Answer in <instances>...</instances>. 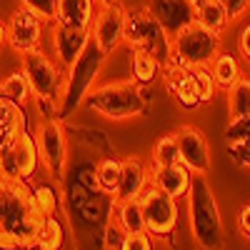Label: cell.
<instances>
[{
	"label": "cell",
	"instance_id": "cell-6",
	"mask_svg": "<svg viewBox=\"0 0 250 250\" xmlns=\"http://www.w3.org/2000/svg\"><path fill=\"white\" fill-rule=\"evenodd\" d=\"M33 135L40 155V170H45L53 183H62L70 163V145L62 123L58 118H40Z\"/></svg>",
	"mask_w": 250,
	"mask_h": 250
},
{
	"label": "cell",
	"instance_id": "cell-19",
	"mask_svg": "<svg viewBox=\"0 0 250 250\" xmlns=\"http://www.w3.org/2000/svg\"><path fill=\"white\" fill-rule=\"evenodd\" d=\"M23 130H28L25 110L18 103L0 95V158H3V153L18 140V135Z\"/></svg>",
	"mask_w": 250,
	"mask_h": 250
},
{
	"label": "cell",
	"instance_id": "cell-40",
	"mask_svg": "<svg viewBox=\"0 0 250 250\" xmlns=\"http://www.w3.org/2000/svg\"><path fill=\"white\" fill-rule=\"evenodd\" d=\"M95 3V8H108V5H115L118 0H93Z\"/></svg>",
	"mask_w": 250,
	"mask_h": 250
},
{
	"label": "cell",
	"instance_id": "cell-28",
	"mask_svg": "<svg viewBox=\"0 0 250 250\" xmlns=\"http://www.w3.org/2000/svg\"><path fill=\"white\" fill-rule=\"evenodd\" d=\"M0 95L18 103L20 108L28 105V103L33 100V93H30V85H28L23 70H15V73H10V75H5L3 80H0Z\"/></svg>",
	"mask_w": 250,
	"mask_h": 250
},
{
	"label": "cell",
	"instance_id": "cell-16",
	"mask_svg": "<svg viewBox=\"0 0 250 250\" xmlns=\"http://www.w3.org/2000/svg\"><path fill=\"white\" fill-rule=\"evenodd\" d=\"M145 8L153 13V18L170 38L195 20V5L190 0H148Z\"/></svg>",
	"mask_w": 250,
	"mask_h": 250
},
{
	"label": "cell",
	"instance_id": "cell-20",
	"mask_svg": "<svg viewBox=\"0 0 250 250\" xmlns=\"http://www.w3.org/2000/svg\"><path fill=\"white\" fill-rule=\"evenodd\" d=\"M95 10L93 0H55V23L90 30Z\"/></svg>",
	"mask_w": 250,
	"mask_h": 250
},
{
	"label": "cell",
	"instance_id": "cell-31",
	"mask_svg": "<svg viewBox=\"0 0 250 250\" xmlns=\"http://www.w3.org/2000/svg\"><path fill=\"white\" fill-rule=\"evenodd\" d=\"M193 78H195V85H198V93H200V100L203 103H210L215 98V80H213V73H210V65H195L193 68Z\"/></svg>",
	"mask_w": 250,
	"mask_h": 250
},
{
	"label": "cell",
	"instance_id": "cell-14",
	"mask_svg": "<svg viewBox=\"0 0 250 250\" xmlns=\"http://www.w3.org/2000/svg\"><path fill=\"white\" fill-rule=\"evenodd\" d=\"M48 35H50L53 58L62 70H68L78 60V55L85 50V45L90 43V30L62 25V23H55V20L48 25Z\"/></svg>",
	"mask_w": 250,
	"mask_h": 250
},
{
	"label": "cell",
	"instance_id": "cell-12",
	"mask_svg": "<svg viewBox=\"0 0 250 250\" xmlns=\"http://www.w3.org/2000/svg\"><path fill=\"white\" fill-rule=\"evenodd\" d=\"M90 40L108 55L125 43V8L120 3L95 10L90 23Z\"/></svg>",
	"mask_w": 250,
	"mask_h": 250
},
{
	"label": "cell",
	"instance_id": "cell-24",
	"mask_svg": "<svg viewBox=\"0 0 250 250\" xmlns=\"http://www.w3.org/2000/svg\"><path fill=\"white\" fill-rule=\"evenodd\" d=\"M225 98H228V115H230V120H240L250 115V78L243 73L225 90Z\"/></svg>",
	"mask_w": 250,
	"mask_h": 250
},
{
	"label": "cell",
	"instance_id": "cell-8",
	"mask_svg": "<svg viewBox=\"0 0 250 250\" xmlns=\"http://www.w3.org/2000/svg\"><path fill=\"white\" fill-rule=\"evenodd\" d=\"M125 43L130 45V50L155 55L160 62L170 60V35L163 30L148 8L125 10Z\"/></svg>",
	"mask_w": 250,
	"mask_h": 250
},
{
	"label": "cell",
	"instance_id": "cell-35",
	"mask_svg": "<svg viewBox=\"0 0 250 250\" xmlns=\"http://www.w3.org/2000/svg\"><path fill=\"white\" fill-rule=\"evenodd\" d=\"M228 145V153H230V158L243 165V168H250V138L245 140H235V143H225Z\"/></svg>",
	"mask_w": 250,
	"mask_h": 250
},
{
	"label": "cell",
	"instance_id": "cell-30",
	"mask_svg": "<svg viewBox=\"0 0 250 250\" xmlns=\"http://www.w3.org/2000/svg\"><path fill=\"white\" fill-rule=\"evenodd\" d=\"M173 163H180L175 130L160 135L153 145V153H150V165H173Z\"/></svg>",
	"mask_w": 250,
	"mask_h": 250
},
{
	"label": "cell",
	"instance_id": "cell-10",
	"mask_svg": "<svg viewBox=\"0 0 250 250\" xmlns=\"http://www.w3.org/2000/svg\"><path fill=\"white\" fill-rule=\"evenodd\" d=\"M48 25H50L48 20H43L40 15L18 5L5 23V40L18 55L40 50L43 48V38L48 33Z\"/></svg>",
	"mask_w": 250,
	"mask_h": 250
},
{
	"label": "cell",
	"instance_id": "cell-37",
	"mask_svg": "<svg viewBox=\"0 0 250 250\" xmlns=\"http://www.w3.org/2000/svg\"><path fill=\"white\" fill-rule=\"evenodd\" d=\"M238 53H240V58L245 60V62H250V23L240 30V35H238Z\"/></svg>",
	"mask_w": 250,
	"mask_h": 250
},
{
	"label": "cell",
	"instance_id": "cell-41",
	"mask_svg": "<svg viewBox=\"0 0 250 250\" xmlns=\"http://www.w3.org/2000/svg\"><path fill=\"white\" fill-rule=\"evenodd\" d=\"M190 3H193V5H198V3H203V0H190Z\"/></svg>",
	"mask_w": 250,
	"mask_h": 250
},
{
	"label": "cell",
	"instance_id": "cell-39",
	"mask_svg": "<svg viewBox=\"0 0 250 250\" xmlns=\"http://www.w3.org/2000/svg\"><path fill=\"white\" fill-rule=\"evenodd\" d=\"M8 45V40H5V25L0 23V53H3V48Z\"/></svg>",
	"mask_w": 250,
	"mask_h": 250
},
{
	"label": "cell",
	"instance_id": "cell-23",
	"mask_svg": "<svg viewBox=\"0 0 250 250\" xmlns=\"http://www.w3.org/2000/svg\"><path fill=\"white\" fill-rule=\"evenodd\" d=\"M210 73H213V80H215V88L218 90H228L233 83L243 75V65H240V58L235 53H218L210 62Z\"/></svg>",
	"mask_w": 250,
	"mask_h": 250
},
{
	"label": "cell",
	"instance_id": "cell-3",
	"mask_svg": "<svg viewBox=\"0 0 250 250\" xmlns=\"http://www.w3.org/2000/svg\"><path fill=\"white\" fill-rule=\"evenodd\" d=\"M105 60H108V53L100 50L90 40L85 45V50L78 55V60L65 70L60 95L55 100V118L58 120H65L78 108H83L88 93L95 88V80L100 78V70L105 65Z\"/></svg>",
	"mask_w": 250,
	"mask_h": 250
},
{
	"label": "cell",
	"instance_id": "cell-5",
	"mask_svg": "<svg viewBox=\"0 0 250 250\" xmlns=\"http://www.w3.org/2000/svg\"><path fill=\"white\" fill-rule=\"evenodd\" d=\"M20 70H23L38 105L45 110L43 118H55V100L60 95L65 70L55 62V58L43 53V48L20 55Z\"/></svg>",
	"mask_w": 250,
	"mask_h": 250
},
{
	"label": "cell",
	"instance_id": "cell-1",
	"mask_svg": "<svg viewBox=\"0 0 250 250\" xmlns=\"http://www.w3.org/2000/svg\"><path fill=\"white\" fill-rule=\"evenodd\" d=\"M45 215L33 200V188L0 168V250H35Z\"/></svg>",
	"mask_w": 250,
	"mask_h": 250
},
{
	"label": "cell",
	"instance_id": "cell-18",
	"mask_svg": "<svg viewBox=\"0 0 250 250\" xmlns=\"http://www.w3.org/2000/svg\"><path fill=\"white\" fill-rule=\"evenodd\" d=\"M150 183L163 190L165 195H170L173 200H185L188 190L193 185V173L185 168L183 163L173 165H150Z\"/></svg>",
	"mask_w": 250,
	"mask_h": 250
},
{
	"label": "cell",
	"instance_id": "cell-33",
	"mask_svg": "<svg viewBox=\"0 0 250 250\" xmlns=\"http://www.w3.org/2000/svg\"><path fill=\"white\" fill-rule=\"evenodd\" d=\"M125 233H123V228L118 225V220L110 215V220L105 223V228H103V245H105V250H118L120 243H123Z\"/></svg>",
	"mask_w": 250,
	"mask_h": 250
},
{
	"label": "cell",
	"instance_id": "cell-22",
	"mask_svg": "<svg viewBox=\"0 0 250 250\" xmlns=\"http://www.w3.org/2000/svg\"><path fill=\"white\" fill-rule=\"evenodd\" d=\"M163 73V62L145 53V50H133L130 53V80L135 83V85L140 88H148L150 83H155Z\"/></svg>",
	"mask_w": 250,
	"mask_h": 250
},
{
	"label": "cell",
	"instance_id": "cell-13",
	"mask_svg": "<svg viewBox=\"0 0 250 250\" xmlns=\"http://www.w3.org/2000/svg\"><path fill=\"white\" fill-rule=\"evenodd\" d=\"M178 138V158L193 175L210 173V145L200 128L195 125H180L175 130Z\"/></svg>",
	"mask_w": 250,
	"mask_h": 250
},
{
	"label": "cell",
	"instance_id": "cell-38",
	"mask_svg": "<svg viewBox=\"0 0 250 250\" xmlns=\"http://www.w3.org/2000/svg\"><path fill=\"white\" fill-rule=\"evenodd\" d=\"M238 230L243 238L250 240V203L240 208V215H238Z\"/></svg>",
	"mask_w": 250,
	"mask_h": 250
},
{
	"label": "cell",
	"instance_id": "cell-25",
	"mask_svg": "<svg viewBox=\"0 0 250 250\" xmlns=\"http://www.w3.org/2000/svg\"><path fill=\"white\" fill-rule=\"evenodd\" d=\"M195 23L223 35V30L230 25V20H228V13L223 10V5L218 0H203V3L195 5Z\"/></svg>",
	"mask_w": 250,
	"mask_h": 250
},
{
	"label": "cell",
	"instance_id": "cell-27",
	"mask_svg": "<svg viewBox=\"0 0 250 250\" xmlns=\"http://www.w3.org/2000/svg\"><path fill=\"white\" fill-rule=\"evenodd\" d=\"M118 225L123 228V233H145V223H143V210L138 200L128 203H115L113 200V213H110Z\"/></svg>",
	"mask_w": 250,
	"mask_h": 250
},
{
	"label": "cell",
	"instance_id": "cell-11",
	"mask_svg": "<svg viewBox=\"0 0 250 250\" xmlns=\"http://www.w3.org/2000/svg\"><path fill=\"white\" fill-rule=\"evenodd\" d=\"M0 168L18 180H25V183L35 180V175L40 173V155H38L35 135L30 130H23L18 135V140L3 153Z\"/></svg>",
	"mask_w": 250,
	"mask_h": 250
},
{
	"label": "cell",
	"instance_id": "cell-32",
	"mask_svg": "<svg viewBox=\"0 0 250 250\" xmlns=\"http://www.w3.org/2000/svg\"><path fill=\"white\" fill-rule=\"evenodd\" d=\"M18 3H20V8L40 15L43 20H48V23L55 20V0H18Z\"/></svg>",
	"mask_w": 250,
	"mask_h": 250
},
{
	"label": "cell",
	"instance_id": "cell-15",
	"mask_svg": "<svg viewBox=\"0 0 250 250\" xmlns=\"http://www.w3.org/2000/svg\"><path fill=\"white\" fill-rule=\"evenodd\" d=\"M160 78L165 83V90H168L183 108L195 110V108L203 105L198 85H195V78H193V68H185V65H178V62L168 60V62H163Z\"/></svg>",
	"mask_w": 250,
	"mask_h": 250
},
{
	"label": "cell",
	"instance_id": "cell-7",
	"mask_svg": "<svg viewBox=\"0 0 250 250\" xmlns=\"http://www.w3.org/2000/svg\"><path fill=\"white\" fill-rule=\"evenodd\" d=\"M218 53H220V35L203 28L195 20L170 38V60L185 68L210 65Z\"/></svg>",
	"mask_w": 250,
	"mask_h": 250
},
{
	"label": "cell",
	"instance_id": "cell-17",
	"mask_svg": "<svg viewBox=\"0 0 250 250\" xmlns=\"http://www.w3.org/2000/svg\"><path fill=\"white\" fill-rule=\"evenodd\" d=\"M150 185V165L138 155H130L123 160V170H120V183L118 190L113 195L115 203H128L138 200V195Z\"/></svg>",
	"mask_w": 250,
	"mask_h": 250
},
{
	"label": "cell",
	"instance_id": "cell-21",
	"mask_svg": "<svg viewBox=\"0 0 250 250\" xmlns=\"http://www.w3.org/2000/svg\"><path fill=\"white\" fill-rule=\"evenodd\" d=\"M33 188V200L38 205V210L43 213L45 218L53 215H62L65 210V203H62V190H60V183H53L50 178L43 183H30Z\"/></svg>",
	"mask_w": 250,
	"mask_h": 250
},
{
	"label": "cell",
	"instance_id": "cell-2",
	"mask_svg": "<svg viewBox=\"0 0 250 250\" xmlns=\"http://www.w3.org/2000/svg\"><path fill=\"white\" fill-rule=\"evenodd\" d=\"M188 200V225L190 238L200 250H223L225 248V225L220 205L205 175H193V185L185 195Z\"/></svg>",
	"mask_w": 250,
	"mask_h": 250
},
{
	"label": "cell",
	"instance_id": "cell-36",
	"mask_svg": "<svg viewBox=\"0 0 250 250\" xmlns=\"http://www.w3.org/2000/svg\"><path fill=\"white\" fill-rule=\"evenodd\" d=\"M218 3H220L223 10L228 13V20H230V23L240 20V18L250 10V0H218Z\"/></svg>",
	"mask_w": 250,
	"mask_h": 250
},
{
	"label": "cell",
	"instance_id": "cell-4",
	"mask_svg": "<svg viewBox=\"0 0 250 250\" xmlns=\"http://www.w3.org/2000/svg\"><path fill=\"white\" fill-rule=\"evenodd\" d=\"M83 108L108 120H130L148 110V95L133 80H115L93 88Z\"/></svg>",
	"mask_w": 250,
	"mask_h": 250
},
{
	"label": "cell",
	"instance_id": "cell-26",
	"mask_svg": "<svg viewBox=\"0 0 250 250\" xmlns=\"http://www.w3.org/2000/svg\"><path fill=\"white\" fill-rule=\"evenodd\" d=\"M120 170H123V160L118 158H100L95 163V180H98V190L103 195L113 198L120 183Z\"/></svg>",
	"mask_w": 250,
	"mask_h": 250
},
{
	"label": "cell",
	"instance_id": "cell-9",
	"mask_svg": "<svg viewBox=\"0 0 250 250\" xmlns=\"http://www.w3.org/2000/svg\"><path fill=\"white\" fill-rule=\"evenodd\" d=\"M138 203H140V210H143L145 233L153 240H168L178 228L180 203L173 200L170 195H165L163 190H158L153 183L138 195Z\"/></svg>",
	"mask_w": 250,
	"mask_h": 250
},
{
	"label": "cell",
	"instance_id": "cell-34",
	"mask_svg": "<svg viewBox=\"0 0 250 250\" xmlns=\"http://www.w3.org/2000/svg\"><path fill=\"white\" fill-rule=\"evenodd\" d=\"M153 238L148 233H125L118 250H153Z\"/></svg>",
	"mask_w": 250,
	"mask_h": 250
},
{
	"label": "cell",
	"instance_id": "cell-29",
	"mask_svg": "<svg viewBox=\"0 0 250 250\" xmlns=\"http://www.w3.org/2000/svg\"><path fill=\"white\" fill-rule=\"evenodd\" d=\"M65 248V225H62L60 215L45 218L43 228L38 233L35 250H62Z\"/></svg>",
	"mask_w": 250,
	"mask_h": 250
}]
</instances>
